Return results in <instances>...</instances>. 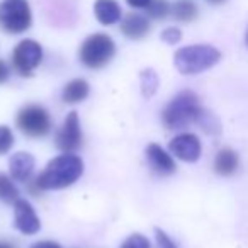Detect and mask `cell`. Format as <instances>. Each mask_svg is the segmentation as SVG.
Segmentation results:
<instances>
[{
    "mask_svg": "<svg viewBox=\"0 0 248 248\" xmlns=\"http://www.w3.org/2000/svg\"><path fill=\"white\" fill-rule=\"evenodd\" d=\"M83 175V162L75 153H63L49 160L41 173L36 177L39 189L45 190H62L73 186Z\"/></svg>",
    "mask_w": 248,
    "mask_h": 248,
    "instance_id": "obj_1",
    "label": "cell"
},
{
    "mask_svg": "<svg viewBox=\"0 0 248 248\" xmlns=\"http://www.w3.org/2000/svg\"><path fill=\"white\" fill-rule=\"evenodd\" d=\"M201 109L197 93L182 90L162 110V123L167 129H184L189 124H196Z\"/></svg>",
    "mask_w": 248,
    "mask_h": 248,
    "instance_id": "obj_2",
    "label": "cell"
},
{
    "mask_svg": "<svg viewBox=\"0 0 248 248\" xmlns=\"http://www.w3.org/2000/svg\"><path fill=\"white\" fill-rule=\"evenodd\" d=\"M221 60L219 49L211 45H190L177 49L173 65L182 75H197L213 68Z\"/></svg>",
    "mask_w": 248,
    "mask_h": 248,
    "instance_id": "obj_3",
    "label": "cell"
},
{
    "mask_svg": "<svg viewBox=\"0 0 248 248\" xmlns=\"http://www.w3.org/2000/svg\"><path fill=\"white\" fill-rule=\"evenodd\" d=\"M116 55V43L109 34L93 32L83 39L78 49V60L85 68L100 70L112 62Z\"/></svg>",
    "mask_w": 248,
    "mask_h": 248,
    "instance_id": "obj_4",
    "label": "cell"
},
{
    "mask_svg": "<svg viewBox=\"0 0 248 248\" xmlns=\"http://www.w3.org/2000/svg\"><path fill=\"white\" fill-rule=\"evenodd\" d=\"M16 126L31 140L46 138L53 131V119L49 110L41 104H26L16 116Z\"/></svg>",
    "mask_w": 248,
    "mask_h": 248,
    "instance_id": "obj_5",
    "label": "cell"
},
{
    "mask_svg": "<svg viewBox=\"0 0 248 248\" xmlns=\"http://www.w3.org/2000/svg\"><path fill=\"white\" fill-rule=\"evenodd\" d=\"M32 26V12L28 0L0 2V29L7 34H22Z\"/></svg>",
    "mask_w": 248,
    "mask_h": 248,
    "instance_id": "obj_6",
    "label": "cell"
},
{
    "mask_svg": "<svg viewBox=\"0 0 248 248\" xmlns=\"http://www.w3.org/2000/svg\"><path fill=\"white\" fill-rule=\"evenodd\" d=\"M11 62L19 77H32L43 62V46L34 39H22L12 49Z\"/></svg>",
    "mask_w": 248,
    "mask_h": 248,
    "instance_id": "obj_7",
    "label": "cell"
},
{
    "mask_svg": "<svg viewBox=\"0 0 248 248\" xmlns=\"http://www.w3.org/2000/svg\"><path fill=\"white\" fill-rule=\"evenodd\" d=\"M82 141H83V135H82V126H80L78 112L72 110V112L66 114L62 128L56 133L55 145L63 153H75L82 146Z\"/></svg>",
    "mask_w": 248,
    "mask_h": 248,
    "instance_id": "obj_8",
    "label": "cell"
},
{
    "mask_svg": "<svg viewBox=\"0 0 248 248\" xmlns=\"http://www.w3.org/2000/svg\"><path fill=\"white\" fill-rule=\"evenodd\" d=\"M169 150L175 158L187 163H194L201 158L202 145H201L199 136L194 133H180L170 140Z\"/></svg>",
    "mask_w": 248,
    "mask_h": 248,
    "instance_id": "obj_9",
    "label": "cell"
},
{
    "mask_svg": "<svg viewBox=\"0 0 248 248\" xmlns=\"http://www.w3.org/2000/svg\"><path fill=\"white\" fill-rule=\"evenodd\" d=\"M14 226L22 234H36L41 230V221L29 201L17 199L14 202Z\"/></svg>",
    "mask_w": 248,
    "mask_h": 248,
    "instance_id": "obj_10",
    "label": "cell"
},
{
    "mask_svg": "<svg viewBox=\"0 0 248 248\" xmlns=\"http://www.w3.org/2000/svg\"><path fill=\"white\" fill-rule=\"evenodd\" d=\"M146 153V162H148L150 169L160 177H169L172 173H175L177 163L173 160L172 153H169L167 150H163L156 143H150L145 150Z\"/></svg>",
    "mask_w": 248,
    "mask_h": 248,
    "instance_id": "obj_11",
    "label": "cell"
},
{
    "mask_svg": "<svg viewBox=\"0 0 248 248\" xmlns=\"http://www.w3.org/2000/svg\"><path fill=\"white\" fill-rule=\"evenodd\" d=\"M150 29H152V26H150L148 16L138 14V12H129L121 21V32L128 39H133V41L146 38Z\"/></svg>",
    "mask_w": 248,
    "mask_h": 248,
    "instance_id": "obj_12",
    "label": "cell"
},
{
    "mask_svg": "<svg viewBox=\"0 0 248 248\" xmlns=\"http://www.w3.org/2000/svg\"><path fill=\"white\" fill-rule=\"evenodd\" d=\"M36 160L31 153L28 152H17L11 156L9 160V173L16 182H28L31 180L34 173Z\"/></svg>",
    "mask_w": 248,
    "mask_h": 248,
    "instance_id": "obj_13",
    "label": "cell"
},
{
    "mask_svg": "<svg viewBox=\"0 0 248 248\" xmlns=\"http://www.w3.org/2000/svg\"><path fill=\"white\" fill-rule=\"evenodd\" d=\"M93 14L102 26H114L123 17V9L117 0H97L93 4Z\"/></svg>",
    "mask_w": 248,
    "mask_h": 248,
    "instance_id": "obj_14",
    "label": "cell"
},
{
    "mask_svg": "<svg viewBox=\"0 0 248 248\" xmlns=\"http://www.w3.org/2000/svg\"><path fill=\"white\" fill-rule=\"evenodd\" d=\"M240 167V156L234 150L231 148H223L216 153L214 158V172L221 177H230Z\"/></svg>",
    "mask_w": 248,
    "mask_h": 248,
    "instance_id": "obj_15",
    "label": "cell"
},
{
    "mask_svg": "<svg viewBox=\"0 0 248 248\" xmlns=\"http://www.w3.org/2000/svg\"><path fill=\"white\" fill-rule=\"evenodd\" d=\"M90 93V85L87 80L83 78H73L63 87V92H62V99L65 104H80L89 97Z\"/></svg>",
    "mask_w": 248,
    "mask_h": 248,
    "instance_id": "obj_16",
    "label": "cell"
},
{
    "mask_svg": "<svg viewBox=\"0 0 248 248\" xmlns=\"http://www.w3.org/2000/svg\"><path fill=\"white\" fill-rule=\"evenodd\" d=\"M199 14V9L192 0H177L172 5V16L179 22H192Z\"/></svg>",
    "mask_w": 248,
    "mask_h": 248,
    "instance_id": "obj_17",
    "label": "cell"
},
{
    "mask_svg": "<svg viewBox=\"0 0 248 248\" xmlns=\"http://www.w3.org/2000/svg\"><path fill=\"white\" fill-rule=\"evenodd\" d=\"M19 197V189L14 184V179H12L9 173L0 172V201L4 204H14Z\"/></svg>",
    "mask_w": 248,
    "mask_h": 248,
    "instance_id": "obj_18",
    "label": "cell"
},
{
    "mask_svg": "<svg viewBox=\"0 0 248 248\" xmlns=\"http://www.w3.org/2000/svg\"><path fill=\"white\" fill-rule=\"evenodd\" d=\"M196 124L202 129L204 133H207V135H219L221 133L219 119H217L211 110L204 109V107L199 110V116H197V119H196Z\"/></svg>",
    "mask_w": 248,
    "mask_h": 248,
    "instance_id": "obj_19",
    "label": "cell"
},
{
    "mask_svg": "<svg viewBox=\"0 0 248 248\" xmlns=\"http://www.w3.org/2000/svg\"><path fill=\"white\" fill-rule=\"evenodd\" d=\"M140 80H141V93L145 99H150L156 93L158 90V75L153 68H145L140 75Z\"/></svg>",
    "mask_w": 248,
    "mask_h": 248,
    "instance_id": "obj_20",
    "label": "cell"
},
{
    "mask_svg": "<svg viewBox=\"0 0 248 248\" xmlns=\"http://www.w3.org/2000/svg\"><path fill=\"white\" fill-rule=\"evenodd\" d=\"M145 11L150 19L163 21V19H167L170 14H172V5H170L167 0H152Z\"/></svg>",
    "mask_w": 248,
    "mask_h": 248,
    "instance_id": "obj_21",
    "label": "cell"
},
{
    "mask_svg": "<svg viewBox=\"0 0 248 248\" xmlns=\"http://www.w3.org/2000/svg\"><path fill=\"white\" fill-rule=\"evenodd\" d=\"M16 140H14V133L9 126L5 124H0V156L7 155L9 152L14 146Z\"/></svg>",
    "mask_w": 248,
    "mask_h": 248,
    "instance_id": "obj_22",
    "label": "cell"
},
{
    "mask_svg": "<svg viewBox=\"0 0 248 248\" xmlns=\"http://www.w3.org/2000/svg\"><path fill=\"white\" fill-rule=\"evenodd\" d=\"M119 248H152V243H150V240L145 234L133 233L121 243Z\"/></svg>",
    "mask_w": 248,
    "mask_h": 248,
    "instance_id": "obj_23",
    "label": "cell"
},
{
    "mask_svg": "<svg viewBox=\"0 0 248 248\" xmlns=\"http://www.w3.org/2000/svg\"><path fill=\"white\" fill-rule=\"evenodd\" d=\"M155 240H156L158 248H179L175 245V241H173L172 238L165 233V231L160 230V228H156V230H155Z\"/></svg>",
    "mask_w": 248,
    "mask_h": 248,
    "instance_id": "obj_24",
    "label": "cell"
},
{
    "mask_svg": "<svg viewBox=\"0 0 248 248\" xmlns=\"http://www.w3.org/2000/svg\"><path fill=\"white\" fill-rule=\"evenodd\" d=\"M182 39V31L179 28H167L162 32V41H165L167 45H177Z\"/></svg>",
    "mask_w": 248,
    "mask_h": 248,
    "instance_id": "obj_25",
    "label": "cell"
},
{
    "mask_svg": "<svg viewBox=\"0 0 248 248\" xmlns=\"http://www.w3.org/2000/svg\"><path fill=\"white\" fill-rule=\"evenodd\" d=\"M9 78H11V66L5 60L0 58V85L7 82Z\"/></svg>",
    "mask_w": 248,
    "mask_h": 248,
    "instance_id": "obj_26",
    "label": "cell"
},
{
    "mask_svg": "<svg viewBox=\"0 0 248 248\" xmlns=\"http://www.w3.org/2000/svg\"><path fill=\"white\" fill-rule=\"evenodd\" d=\"M29 248H62V245L56 243V241H51V240H43V241L32 243Z\"/></svg>",
    "mask_w": 248,
    "mask_h": 248,
    "instance_id": "obj_27",
    "label": "cell"
},
{
    "mask_svg": "<svg viewBox=\"0 0 248 248\" xmlns=\"http://www.w3.org/2000/svg\"><path fill=\"white\" fill-rule=\"evenodd\" d=\"M126 2H128V5L133 9H146L152 0H126Z\"/></svg>",
    "mask_w": 248,
    "mask_h": 248,
    "instance_id": "obj_28",
    "label": "cell"
},
{
    "mask_svg": "<svg viewBox=\"0 0 248 248\" xmlns=\"http://www.w3.org/2000/svg\"><path fill=\"white\" fill-rule=\"evenodd\" d=\"M207 4H211V5H221V4H224L226 0H206Z\"/></svg>",
    "mask_w": 248,
    "mask_h": 248,
    "instance_id": "obj_29",
    "label": "cell"
},
{
    "mask_svg": "<svg viewBox=\"0 0 248 248\" xmlns=\"http://www.w3.org/2000/svg\"><path fill=\"white\" fill-rule=\"evenodd\" d=\"M0 248H16L12 243H9V241H0Z\"/></svg>",
    "mask_w": 248,
    "mask_h": 248,
    "instance_id": "obj_30",
    "label": "cell"
},
{
    "mask_svg": "<svg viewBox=\"0 0 248 248\" xmlns=\"http://www.w3.org/2000/svg\"><path fill=\"white\" fill-rule=\"evenodd\" d=\"M245 43H247V48H248V29H247V34H245Z\"/></svg>",
    "mask_w": 248,
    "mask_h": 248,
    "instance_id": "obj_31",
    "label": "cell"
}]
</instances>
